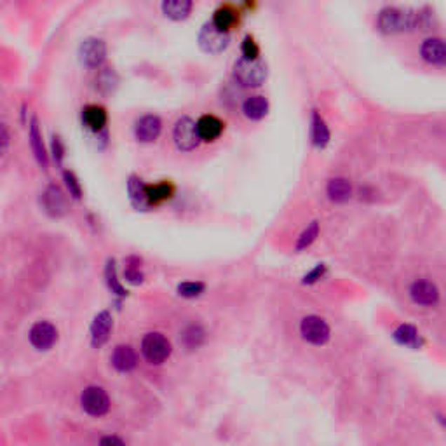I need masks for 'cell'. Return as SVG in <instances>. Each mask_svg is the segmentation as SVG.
<instances>
[{
	"label": "cell",
	"mask_w": 446,
	"mask_h": 446,
	"mask_svg": "<svg viewBox=\"0 0 446 446\" xmlns=\"http://www.w3.org/2000/svg\"><path fill=\"white\" fill-rule=\"evenodd\" d=\"M434 27V13L431 7L403 9V7H384L377 16V28L386 35L427 32Z\"/></svg>",
	"instance_id": "1"
},
{
	"label": "cell",
	"mask_w": 446,
	"mask_h": 446,
	"mask_svg": "<svg viewBox=\"0 0 446 446\" xmlns=\"http://www.w3.org/2000/svg\"><path fill=\"white\" fill-rule=\"evenodd\" d=\"M234 77L244 88H260L267 81V65L260 58L257 60L241 58L234 67Z\"/></svg>",
	"instance_id": "2"
},
{
	"label": "cell",
	"mask_w": 446,
	"mask_h": 446,
	"mask_svg": "<svg viewBox=\"0 0 446 446\" xmlns=\"http://www.w3.org/2000/svg\"><path fill=\"white\" fill-rule=\"evenodd\" d=\"M173 142L175 147L180 152H192L199 147V143L203 142L197 131V122H194L192 119L183 115L176 121L175 128H173Z\"/></svg>",
	"instance_id": "3"
},
{
	"label": "cell",
	"mask_w": 446,
	"mask_h": 446,
	"mask_svg": "<svg viewBox=\"0 0 446 446\" xmlns=\"http://www.w3.org/2000/svg\"><path fill=\"white\" fill-rule=\"evenodd\" d=\"M142 354L150 365H163L171 356V342L163 333H147L142 340Z\"/></svg>",
	"instance_id": "4"
},
{
	"label": "cell",
	"mask_w": 446,
	"mask_h": 446,
	"mask_svg": "<svg viewBox=\"0 0 446 446\" xmlns=\"http://www.w3.org/2000/svg\"><path fill=\"white\" fill-rule=\"evenodd\" d=\"M300 334L305 342L316 347H323L332 338V328L319 316H307L300 323Z\"/></svg>",
	"instance_id": "5"
},
{
	"label": "cell",
	"mask_w": 446,
	"mask_h": 446,
	"mask_svg": "<svg viewBox=\"0 0 446 446\" xmlns=\"http://www.w3.org/2000/svg\"><path fill=\"white\" fill-rule=\"evenodd\" d=\"M199 48L203 49L208 55H220L225 51L230 44V35L229 32L218 30L213 25V21L204 25L199 32Z\"/></svg>",
	"instance_id": "6"
},
{
	"label": "cell",
	"mask_w": 446,
	"mask_h": 446,
	"mask_svg": "<svg viewBox=\"0 0 446 446\" xmlns=\"http://www.w3.org/2000/svg\"><path fill=\"white\" fill-rule=\"evenodd\" d=\"M410 298L415 305L419 307H436L441 300V293H440V288L429 279H417L410 284V290H408Z\"/></svg>",
	"instance_id": "7"
},
{
	"label": "cell",
	"mask_w": 446,
	"mask_h": 446,
	"mask_svg": "<svg viewBox=\"0 0 446 446\" xmlns=\"http://www.w3.org/2000/svg\"><path fill=\"white\" fill-rule=\"evenodd\" d=\"M81 405L88 415L91 417H103L110 410V398L105 389L102 387L91 386L84 389L81 396Z\"/></svg>",
	"instance_id": "8"
},
{
	"label": "cell",
	"mask_w": 446,
	"mask_h": 446,
	"mask_svg": "<svg viewBox=\"0 0 446 446\" xmlns=\"http://www.w3.org/2000/svg\"><path fill=\"white\" fill-rule=\"evenodd\" d=\"M419 55L429 67L446 68V41L441 37H427L420 44Z\"/></svg>",
	"instance_id": "9"
},
{
	"label": "cell",
	"mask_w": 446,
	"mask_h": 446,
	"mask_svg": "<svg viewBox=\"0 0 446 446\" xmlns=\"http://www.w3.org/2000/svg\"><path fill=\"white\" fill-rule=\"evenodd\" d=\"M79 56L84 67L100 68L107 58V46L102 39H86L79 48Z\"/></svg>",
	"instance_id": "10"
},
{
	"label": "cell",
	"mask_w": 446,
	"mask_h": 446,
	"mask_svg": "<svg viewBox=\"0 0 446 446\" xmlns=\"http://www.w3.org/2000/svg\"><path fill=\"white\" fill-rule=\"evenodd\" d=\"M30 344L37 351H49L58 342V330L55 325L48 321H39L30 330Z\"/></svg>",
	"instance_id": "11"
},
{
	"label": "cell",
	"mask_w": 446,
	"mask_h": 446,
	"mask_svg": "<svg viewBox=\"0 0 446 446\" xmlns=\"http://www.w3.org/2000/svg\"><path fill=\"white\" fill-rule=\"evenodd\" d=\"M42 208H44L46 213L53 218H61L67 215L68 211V204H67V197L63 196L60 187L56 185H49L48 189L42 194Z\"/></svg>",
	"instance_id": "12"
},
{
	"label": "cell",
	"mask_w": 446,
	"mask_h": 446,
	"mask_svg": "<svg viewBox=\"0 0 446 446\" xmlns=\"http://www.w3.org/2000/svg\"><path fill=\"white\" fill-rule=\"evenodd\" d=\"M163 131V121L157 115H143L135 126V136L142 143L156 142Z\"/></svg>",
	"instance_id": "13"
},
{
	"label": "cell",
	"mask_w": 446,
	"mask_h": 446,
	"mask_svg": "<svg viewBox=\"0 0 446 446\" xmlns=\"http://www.w3.org/2000/svg\"><path fill=\"white\" fill-rule=\"evenodd\" d=\"M112 328H114V319L109 311L100 312L91 325V344L93 347L100 349L109 342Z\"/></svg>",
	"instance_id": "14"
},
{
	"label": "cell",
	"mask_w": 446,
	"mask_h": 446,
	"mask_svg": "<svg viewBox=\"0 0 446 446\" xmlns=\"http://www.w3.org/2000/svg\"><path fill=\"white\" fill-rule=\"evenodd\" d=\"M147 187L149 185H145L143 180L138 178V176H131V178L128 180L129 201H131L135 210L147 211L152 208V204H150V199H149V192H147Z\"/></svg>",
	"instance_id": "15"
},
{
	"label": "cell",
	"mask_w": 446,
	"mask_h": 446,
	"mask_svg": "<svg viewBox=\"0 0 446 446\" xmlns=\"http://www.w3.org/2000/svg\"><path fill=\"white\" fill-rule=\"evenodd\" d=\"M112 365L121 373L133 372L138 365V356H136L135 349L131 345H117L112 354Z\"/></svg>",
	"instance_id": "16"
},
{
	"label": "cell",
	"mask_w": 446,
	"mask_h": 446,
	"mask_svg": "<svg viewBox=\"0 0 446 446\" xmlns=\"http://www.w3.org/2000/svg\"><path fill=\"white\" fill-rule=\"evenodd\" d=\"M197 131L203 142H215L225 131V124L217 117V115H203L197 121Z\"/></svg>",
	"instance_id": "17"
},
{
	"label": "cell",
	"mask_w": 446,
	"mask_h": 446,
	"mask_svg": "<svg viewBox=\"0 0 446 446\" xmlns=\"http://www.w3.org/2000/svg\"><path fill=\"white\" fill-rule=\"evenodd\" d=\"M107 121H109V115L107 110L100 105H88L82 110V124L93 133H102L105 131Z\"/></svg>",
	"instance_id": "18"
},
{
	"label": "cell",
	"mask_w": 446,
	"mask_h": 446,
	"mask_svg": "<svg viewBox=\"0 0 446 446\" xmlns=\"http://www.w3.org/2000/svg\"><path fill=\"white\" fill-rule=\"evenodd\" d=\"M311 138H312V145L316 149H326L332 140V133H330L328 124H326L325 119L321 117L319 112H314L312 114V122H311Z\"/></svg>",
	"instance_id": "19"
},
{
	"label": "cell",
	"mask_w": 446,
	"mask_h": 446,
	"mask_svg": "<svg viewBox=\"0 0 446 446\" xmlns=\"http://www.w3.org/2000/svg\"><path fill=\"white\" fill-rule=\"evenodd\" d=\"M392 337H394V340L398 342L399 345L413 349V351H417V349H420L424 345L422 334H420L419 330L412 325H399L398 328L394 330V333H392Z\"/></svg>",
	"instance_id": "20"
},
{
	"label": "cell",
	"mask_w": 446,
	"mask_h": 446,
	"mask_svg": "<svg viewBox=\"0 0 446 446\" xmlns=\"http://www.w3.org/2000/svg\"><path fill=\"white\" fill-rule=\"evenodd\" d=\"M194 0H163V14L173 21H183L190 16Z\"/></svg>",
	"instance_id": "21"
},
{
	"label": "cell",
	"mask_w": 446,
	"mask_h": 446,
	"mask_svg": "<svg viewBox=\"0 0 446 446\" xmlns=\"http://www.w3.org/2000/svg\"><path fill=\"white\" fill-rule=\"evenodd\" d=\"M326 194L333 203H347L352 197V183L347 178H332L326 185Z\"/></svg>",
	"instance_id": "22"
},
{
	"label": "cell",
	"mask_w": 446,
	"mask_h": 446,
	"mask_svg": "<svg viewBox=\"0 0 446 446\" xmlns=\"http://www.w3.org/2000/svg\"><path fill=\"white\" fill-rule=\"evenodd\" d=\"M243 114L250 121H262L269 114V102L265 96H250L243 103Z\"/></svg>",
	"instance_id": "23"
},
{
	"label": "cell",
	"mask_w": 446,
	"mask_h": 446,
	"mask_svg": "<svg viewBox=\"0 0 446 446\" xmlns=\"http://www.w3.org/2000/svg\"><path fill=\"white\" fill-rule=\"evenodd\" d=\"M30 145L32 150H34V156L35 159H37V163L44 169L48 168V154H46V147L44 142H42V135L41 129H39L37 119H32L30 122Z\"/></svg>",
	"instance_id": "24"
},
{
	"label": "cell",
	"mask_w": 446,
	"mask_h": 446,
	"mask_svg": "<svg viewBox=\"0 0 446 446\" xmlns=\"http://www.w3.org/2000/svg\"><path fill=\"white\" fill-rule=\"evenodd\" d=\"M213 25L222 32H230L237 23H239V16H237L236 9L230 6H223L220 9L215 11Z\"/></svg>",
	"instance_id": "25"
},
{
	"label": "cell",
	"mask_w": 446,
	"mask_h": 446,
	"mask_svg": "<svg viewBox=\"0 0 446 446\" xmlns=\"http://www.w3.org/2000/svg\"><path fill=\"white\" fill-rule=\"evenodd\" d=\"M147 192H149L150 204L156 206V204H161L164 203V201L171 199L173 192H175V187H173L169 182H159L156 183V185L147 187Z\"/></svg>",
	"instance_id": "26"
},
{
	"label": "cell",
	"mask_w": 446,
	"mask_h": 446,
	"mask_svg": "<svg viewBox=\"0 0 446 446\" xmlns=\"http://www.w3.org/2000/svg\"><path fill=\"white\" fill-rule=\"evenodd\" d=\"M204 337H206L204 330L201 328V326L192 325L182 333V342H183V345L189 349V351H194V349H199L201 345H203Z\"/></svg>",
	"instance_id": "27"
},
{
	"label": "cell",
	"mask_w": 446,
	"mask_h": 446,
	"mask_svg": "<svg viewBox=\"0 0 446 446\" xmlns=\"http://www.w3.org/2000/svg\"><path fill=\"white\" fill-rule=\"evenodd\" d=\"M119 84V77L115 75L114 70L107 68V70H102L98 74V79H96V89L103 95H110V93L115 91Z\"/></svg>",
	"instance_id": "28"
},
{
	"label": "cell",
	"mask_w": 446,
	"mask_h": 446,
	"mask_svg": "<svg viewBox=\"0 0 446 446\" xmlns=\"http://www.w3.org/2000/svg\"><path fill=\"white\" fill-rule=\"evenodd\" d=\"M318 236H319V222H312L297 239V246H295L297 248V251L307 250V248L311 246L316 239H318Z\"/></svg>",
	"instance_id": "29"
},
{
	"label": "cell",
	"mask_w": 446,
	"mask_h": 446,
	"mask_svg": "<svg viewBox=\"0 0 446 446\" xmlns=\"http://www.w3.org/2000/svg\"><path fill=\"white\" fill-rule=\"evenodd\" d=\"M105 274H107V283H109V288H110L112 293H115L117 297H126V295H128V291H126L124 288H122V284L119 283L117 271H115V262L114 260H110L109 264H107Z\"/></svg>",
	"instance_id": "30"
},
{
	"label": "cell",
	"mask_w": 446,
	"mask_h": 446,
	"mask_svg": "<svg viewBox=\"0 0 446 446\" xmlns=\"http://www.w3.org/2000/svg\"><path fill=\"white\" fill-rule=\"evenodd\" d=\"M206 286L204 283H199V281H187V283H182L178 286V295L183 298H196L199 295L204 293Z\"/></svg>",
	"instance_id": "31"
},
{
	"label": "cell",
	"mask_w": 446,
	"mask_h": 446,
	"mask_svg": "<svg viewBox=\"0 0 446 446\" xmlns=\"http://www.w3.org/2000/svg\"><path fill=\"white\" fill-rule=\"evenodd\" d=\"M140 264H142V262H140L136 257L128 258V269L124 271V278L128 279L131 284L143 283V272L140 271V267H138Z\"/></svg>",
	"instance_id": "32"
},
{
	"label": "cell",
	"mask_w": 446,
	"mask_h": 446,
	"mask_svg": "<svg viewBox=\"0 0 446 446\" xmlns=\"http://www.w3.org/2000/svg\"><path fill=\"white\" fill-rule=\"evenodd\" d=\"M63 180H65V185H67L68 192L74 199H81L82 197V187L79 183V180L75 178V175L72 171H65L63 173Z\"/></svg>",
	"instance_id": "33"
},
{
	"label": "cell",
	"mask_w": 446,
	"mask_h": 446,
	"mask_svg": "<svg viewBox=\"0 0 446 446\" xmlns=\"http://www.w3.org/2000/svg\"><path fill=\"white\" fill-rule=\"evenodd\" d=\"M241 53H243V58H248V60H257L260 58V48L255 42L253 37H244L243 44H241Z\"/></svg>",
	"instance_id": "34"
},
{
	"label": "cell",
	"mask_w": 446,
	"mask_h": 446,
	"mask_svg": "<svg viewBox=\"0 0 446 446\" xmlns=\"http://www.w3.org/2000/svg\"><path fill=\"white\" fill-rule=\"evenodd\" d=\"M325 274H326V265L319 264V265H316V267L312 269V271L309 272L307 276H305L304 283L305 284H314V283H318V281L321 278H325Z\"/></svg>",
	"instance_id": "35"
},
{
	"label": "cell",
	"mask_w": 446,
	"mask_h": 446,
	"mask_svg": "<svg viewBox=\"0 0 446 446\" xmlns=\"http://www.w3.org/2000/svg\"><path fill=\"white\" fill-rule=\"evenodd\" d=\"M53 156H55L56 163L61 164V161H63V156H65V147L58 136L53 138Z\"/></svg>",
	"instance_id": "36"
},
{
	"label": "cell",
	"mask_w": 446,
	"mask_h": 446,
	"mask_svg": "<svg viewBox=\"0 0 446 446\" xmlns=\"http://www.w3.org/2000/svg\"><path fill=\"white\" fill-rule=\"evenodd\" d=\"M102 445H124V441L119 440V438L110 436V438H103Z\"/></svg>",
	"instance_id": "37"
},
{
	"label": "cell",
	"mask_w": 446,
	"mask_h": 446,
	"mask_svg": "<svg viewBox=\"0 0 446 446\" xmlns=\"http://www.w3.org/2000/svg\"><path fill=\"white\" fill-rule=\"evenodd\" d=\"M7 145H9V135H7L6 126H2V149L6 150Z\"/></svg>",
	"instance_id": "38"
}]
</instances>
